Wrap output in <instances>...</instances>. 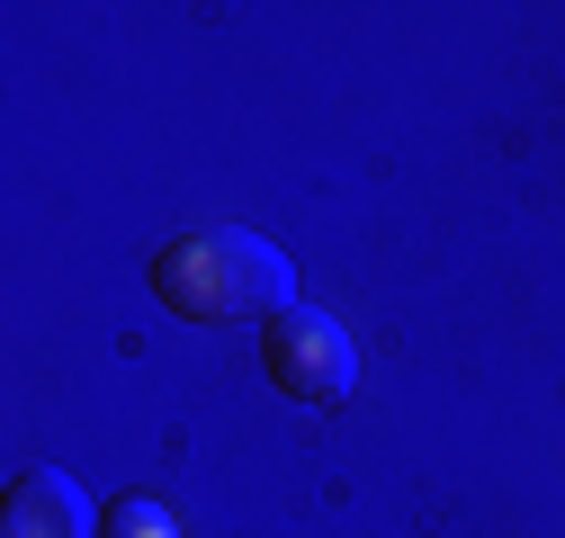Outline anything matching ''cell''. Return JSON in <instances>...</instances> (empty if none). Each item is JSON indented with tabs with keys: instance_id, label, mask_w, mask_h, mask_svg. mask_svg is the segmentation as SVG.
<instances>
[{
	"instance_id": "6da1fadb",
	"label": "cell",
	"mask_w": 565,
	"mask_h": 538,
	"mask_svg": "<svg viewBox=\"0 0 565 538\" xmlns=\"http://www.w3.org/2000/svg\"><path fill=\"white\" fill-rule=\"evenodd\" d=\"M153 297L180 323H278L297 305V269L269 234L243 225H198L153 251Z\"/></svg>"
},
{
	"instance_id": "7a4b0ae2",
	"label": "cell",
	"mask_w": 565,
	"mask_h": 538,
	"mask_svg": "<svg viewBox=\"0 0 565 538\" xmlns=\"http://www.w3.org/2000/svg\"><path fill=\"white\" fill-rule=\"evenodd\" d=\"M260 377L278 395H297V404H341L360 386V342H350L332 314L288 305L278 323H260Z\"/></svg>"
},
{
	"instance_id": "3957f363",
	"label": "cell",
	"mask_w": 565,
	"mask_h": 538,
	"mask_svg": "<svg viewBox=\"0 0 565 538\" xmlns=\"http://www.w3.org/2000/svg\"><path fill=\"white\" fill-rule=\"evenodd\" d=\"M0 538H99L90 503L73 476H54V466H28V476L10 485V503H0Z\"/></svg>"
},
{
	"instance_id": "277c9868",
	"label": "cell",
	"mask_w": 565,
	"mask_h": 538,
	"mask_svg": "<svg viewBox=\"0 0 565 538\" xmlns=\"http://www.w3.org/2000/svg\"><path fill=\"white\" fill-rule=\"evenodd\" d=\"M99 538H180V520L162 503H145V494H126L117 512H99Z\"/></svg>"
}]
</instances>
